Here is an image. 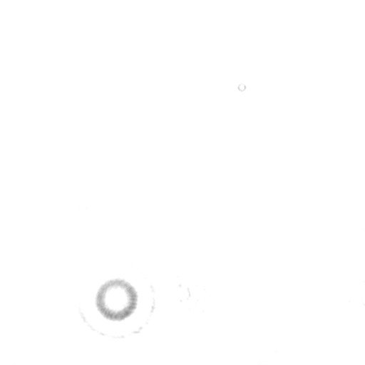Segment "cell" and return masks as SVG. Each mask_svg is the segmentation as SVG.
<instances>
[{
  "label": "cell",
  "mask_w": 365,
  "mask_h": 365,
  "mask_svg": "<svg viewBox=\"0 0 365 365\" xmlns=\"http://www.w3.org/2000/svg\"><path fill=\"white\" fill-rule=\"evenodd\" d=\"M149 304L136 287L124 280H111L100 287L93 304L83 312L86 323L98 334L126 336L149 321Z\"/></svg>",
  "instance_id": "cell-1"
}]
</instances>
